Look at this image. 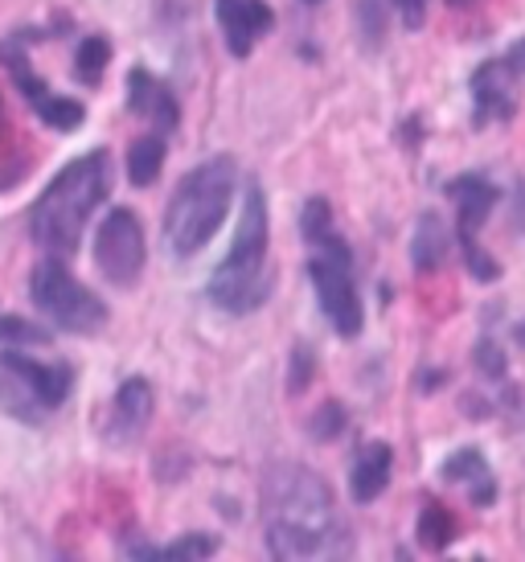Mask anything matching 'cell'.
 Segmentation results:
<instances>
[{"label":"cell","instance_id":"16","mask_svg":"<svg viewBox=\"0 0 525 562\" xmlns=\"http://www.w3.org/2000/svg\"><path fill=\"white\" fill-rule=\"evenodd\" d=\"M411 259H415L418 271H435L448 259V226H444L439 214H423L418 218V231L411 238Z\"/></svg>","mask_w":525,"mask_h":562},{"label":"cell","instance_id":"14","mask_svg":"<svg viewBox=\"0 0 525 562\" xmlns=\"http://www.w3.org/2000/svg\"><path fill=\"white\" fill-rule=\"evenodd\" d=\"M439 476L444 481H463V488H468V497L477 501V505H493L496 501V481L493 472H489V464H484V456L477 452V448H463V452H456L439 469Z\"/></svg>","mask_w":525,"mask_h":562},{"label":"cell","instance_id":"22","mask_svg":"<svg viewBox=\"0 0 525 562\" xmlns=\"http://www.w3.org/2000/svg\"><path fill=\"white\" fill-rule=\"evenodd\" d=\"M37 115H42L49 127H58V132H70V127H78L82 120H87V108H82L78 99H66V94H49L46 103L37 108Z\"/></svg>","mask_w":525,"mask_h":562},{"label":"cell","instance_id":"21","mask_svg":"<svg viewBox=\"0 0 525 562\" xmlns=\"http://www.w3.org/2000/svg\"><path fill=\"white\" fill-rule=\"evenodd\" d=\"M111 63V46L108 37H82V46L75 54V75L82 82H99L103 79V66Z\"/></svg>","mask_w":525,"mask_h":562},{"label":"cell","instance_id":"5","mask_svg":"<svg viewBox=\"0 0 525 562\" xmlns=\"http://www.w3.org/2000/svg\"><path fill=\"white\" fill-rule=\"evenodd\" d=\"M30 292H33V304L58 328H66V333H99V328L108 325V304L94 296V292H87L66 271L63 259H54V255L33 267Z\"/></svg>","mask_w":525,"mask_h":562},{"label":"cell","instance_id":"12","mask_svg":"<svg viewBox=\"0 0 525 562\" xmlns=\"http://www.w3.org/2000/svg\"><path fill=\"white\" fill-rule=\"evenodd\" d=\"M472 99H477V127L489 120H510L517 111V87H513L510 63H484L472 79Z\"/></svg>","mask_w":525,"mask_h":562},{"label":"cell","instance_id":"25","mask_svg":"<svg viewBox=\"0 0 525 562\" xmlns=\"http://www.w3.org/2000/svg\"><path fill=\"white\" fill-rule=\"evenodd\" d=\"M312 353H309V345H295V353H292V394H300L304 386H309V378H312Z\"/></svg>","mask_w":525,"mask_h":562},{"label":"cell","instance_id":"15","mask_svg":"<svg viewBox=\"0 0 525 562\" xmlns=\"http://www.w3.org/2000/svg\"><path fill=\"white\" fill-rule=\"evenodd\" d=\"M390 469H394V452H390V443H366L361 452H357V464H354V501H373L382 488L390 484Z\"/></svg>","mask_w":525,"mask_h":562},{"label":"cell","instance_id":"2","mask_svg":"<svg viewBox=\"0 0 525 562\" xmlns=\"http://www.w3.org/2000/svg\"><path fill=\"white\" fill-rule=\"evenodd\" d=\"M267 243H271V222H267V198L262 189L250 181L247 202H243V218H238V235L222 267L210 280V300L226 313H250L259 308L267 292H271V276H267Z\"/></svg>","mask_w":525,"mask_h":562},{"label":"cell","instance_id":"32","mask_svg":"<svg viewBox=\"0 0 525 562\" xmlns=\"http://www.w3.org/2000/svg\"><path fill=\"white\" fill-rule=\"evenodd\" d=\"M451 4H472V0H451Z\"/></svg>","mask_w":525,"mask_h":562},{"label":"cell","instance_id":"7","mask_svg":"<svg viewBox=\"0 0 525 562\" xmlns=\"http://www.w3.org/2000/svg\"><path fill=\"white\" fill-rule=\"evenodd\" d=\"M448 193L456 198V210H460V243H463V259H468V271L477 276L480 283H493L501 276V267L489 250L477 243V231L484 226L489 210L496 205V189L484 181V177H460L451 181Z\"/></svg>","mask_w":525,"mask_h":562},{"label":"cell","instance_id":"20","mask_svg":"<svg viewBox=\"0 0 525 562\" xmlns=\"http://www.w3.org/2000/svg\"><path fill=\"white\" fill-rule=\"evenodd\" d=\"M418 542L427 550H448L451 542H456V517H451V509H444V505H427L423 514H418Z\"/></svg>","mask_w":525,"mask_h":562},{"label":"cell","instance_id":"10","mask_svg":"<svg viewBox=\"0 0 525 562\" xmlns=\"http://www.w3.org/2000/svg\"><path fill=\"white\" fill-rule=\"evenodd\" d=\"M4 370L13 378L25 382V391L33 394V403L37 406H63L70 386H75V374H70V366H58V361H30L21 358V353H4Z\"/></svg>","mask_w":525,"mask_h":562},{"label":"cell","instance_id":"19","mask_svg":"<svg viewBox=\"0 0 525 562\" xmlns=\"http://www.w3.org/2000/svg\"><path fill=\"white\" fill-rule=\"evenodd\" d=\"M160 165H165V140L148 132V136H139L132 148H127V177H132V186L148 189L160 177Z\"/></svg>","mask_w":525,"mask_h":562},{"label":"cell","instance_id":"23","mask_svg":"<svg viewBox=\"0 0 525 562\" xmlns=\"http://www.w3.org/2000/svg\"><path fill=\"white\" fill-rule=\"evenodd\" d=\"M217 550V538H210V533H189V538H181V542H172V547H165L160 554H156V562H169V559H210Z\"/></svg>","mask_w":525,"mask_h":562},{"label":"cell","instance_id":"27","mask_svg":"<svg viewBox=\"0 0 525 562\" xmlns=\"http://www.w3.org/2000/svg\"><path fill=\"white\" fill-rule=\"evenodd\" d=\"M390 4L402 13V25H406V30H418V25L427 21V0H390Z\"/></svg>","mask_w":525,"mask_h":562},{"label":"cell","instance_id":"33","mask_svg":"<svg viewBox=\"0 0 525 562\" xmlns=\"http://www.w3.org/2000/svg\"><path fill=\"white\" fill-rule=\"evenodd\" d=\"M309 4H312V0H309Z\"/></svg>","mask_w":525,"mask_h":562},{"label":"cell","instance_id":"18","mask_svg":"<svg viewBox=\"0 0 525 562\" xmlns=\"http://www.w3.org/2000/svg\"><path fill=\"white\" fill-rule=\"evenodd\" d=\"M304 238H309L316 250H325V255L349 259V247H345V238H340L337 226H333V210H328L325 198H312V202L304 205Z\"/></svg>","mask_w":525,"mask_h":562},{"label":"cell","instance_id":"13","mask_svg":"<svg viewBox=\"0 0 525 562\" xmlns=\"http://www.w3.org/2000/svg\"><path fill=\"white\" fill-rule=\"evenodd\" d=\"M153 419V386L144 378H127L120 394H115V406H111V439H136Z\"/></svg>","mask_w":525,"mask_h":562},{"label":"cell","instance_id":"11","mask_svg":"<svg viewBox=\"0 0 525 562\" xmlns=\"http://www.w3.org/2000/svg\"><path fill=\"white\" fill-rule=\"evenodd\" d=\"M127 108L144 115L156 132H172V127L181 124V108H177V99L165 82L148 75L144 66H136L132 75H127Z\"/></svg>","mask_w":525,"mask_h":562},{"label":"cell","instance_id":"4","mask_svg":"<svg viewBox=\"0 0 525 562\" xmlns=\"http://www.w3.org/2000/svg\"><path fill=\"white\" fill-rule=\"evenodd\" d=\"M262 514H267V521H288V526L316 533L328 554H337L345 547L328 484L321 476H312L309 469L279 464V469L267 472V481H262Z\"/></svg>","mask_w":525,"mask_h":562},{"label":"cell","instance_id":"26","mask_svg":"<svg viewBox=\"0 0 525 562\" xmlns=\"http://www.w3.org/2000/svg\"><path fill=\"white\" fill-rule=\"evenodd\" d=\"M340 427H345V415H340L337 406H325V411L312 419V436H316V439H333Z\"/></svg>","mask_w":525,"mask_h":562},{"label":"cell","instance_id":"3","mask_svg":"<svg viewBox=\"0 0 525 562\" xmlns=\"http://www.w3.org/2000/svg\"><path fill=\"white\" fill-rule=\"evenodd\" d=\"M234 181H238L234 160L210 157V160H201L198 169L177 186V193H172V202H169V214H165V238H169V250L177 259H193V255L214 238L217 226L226 222V210H231V198H234Z\"/></svg>","mask_w":525,"mask_h":562},{"label":"cell","instance_id":"31","mask_svg":"<svg viewBox=\"0 0 525 562\" xmlns=\"http://www.w3.org/2000/svg\"><path fill=\"white\" fill-rule=\"evenodd\" d=\"M0 132H4V108H0Z\"/></svg>","mask_w":525,"mask_h":562},{"label":"cell","instance_id":"6","mask_svg":"<svg viewBox=\"0 0 525 562\" xmlns=\"http://www.w3.org/2000/svg\"><path fill=\"white\" fill-rule=\"evenodd\" d=\"M94 263L115 288H132L144 271V226L132 210H115L94 235Z\"/></svg>","mask_w":525,"mask_h":562},{"label":"cell","instance_id":"30","mask_svg":"<svg viewBox=\"0 0 525 562\" xmlns=\"http://www.w3.org/2000/svg\"><path fill=\"white\" fill-rule=\"evenodd\" d=\"M517 341H522V345H525V321H522V328H517Z\"/></svg>","mask_w":525,"mask_h":562},{"label":"cell","instance_id":"17","mask_svg":"<svg viewBox=\"0 0 525 562\" xmlns=\"http://www.w3.org/2000/svg\"><path fill=\"white\" fill-rule=\"evenodd\" d=\"M267 550L276 559H312V554H328L325 542L316 533L288 526V521H267Z\"/></svg>","mask_w":525,"mask_h":562},{"label":"cell","instance_id":"29","mask_svg":"<svg viewBox=\"0 0 525 562\" xmlns=\"http://www.w3.org/2000/svg\"><path fill=\"white\" fill-rule=\"evenodd\" d=\"M510 66H513V75H525V42L510 49Z\"/></svg>","mask_w":525,"mask_h":562},{"label":"cell","instance_id":"24","mask_svg":"<svg viewBox=\"0 0 525 562\" xmlns=\"http://www.w3.org/2000/svg\"><path fill=\"white\" fill-rule=\"evenodd\" d=\"M0 341L46 345V341H49V333H46V328H33L30 321H16V316H0Z\"/></svg>","mask_w":525,"mask_h":562},{"label":"cell","instance_id":"28","mask_svg":"<svg viewBox=\"0 0 525 562\" xmlns=\"http://www.w3.org/2000/svg\"><path fill=\"white\" fill-rule=\"evenodd\" d=\"M477 361H480V370H484V374H493V378L505 374V366H501V349H496L493 341L477 345Z\"/></svg>","mask_w":525,"mask_h":562},{"label":"cell","instance_id":"9","mask_svg":"<svg viewBox=\"0 0 525 562\" xmlns=\"http://www.w3.org/2000/svg\"><path fill=\"white\" fill-rule=\"evenodd\" d=\"M271 9L267 0H217V25L226 33V46L234 58H247L255 42L271 30Z\"/></svg>","mask_w":525,"mask_h":562},{"label":"cell","instance_id":"8","mask_svg":"<svg viewBox=\"0 0 525 562\" xmlns=\"http://www.w3.org/2000/svg\"><path fill=\"white\" fill-rule=\"evenodd\" d=\"M309 276L333 328H337L340 337H357L361 333V300H357L354 276H349V259L316 250L309 263Z\"/></svg>","mask_w":525,"mask_h":562},{"label":"cell","instance_id":"1","mask_svg":"<svg viewBox=\"0 0 525 562\" xmlns=\"http://www.w3.org/2000/svg\"><path fill=\"white\" fill-rule=\"evenodd\" d=\"M108 153H91V157L70 160L30 210V231L37 238V247H46L49 255H70L78 247V238H82L87 218L108 198Z\"/></svg>","mask_w":525,"mask_h":562}]
</instances>
